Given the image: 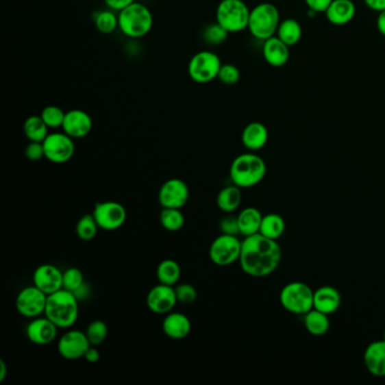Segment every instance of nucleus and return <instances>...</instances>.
<instances>
[{
  "instance_id": "nucleus-1",
  "label": "nucleus",
  "mask_w": 385,
  "mask_h": 385,
  "mask_svg": "<svg viewBox=\"0 0 385 385\" xmlns=\"http://www.w3.org/2000/svg\"><path fill=\"white\" fill-rule=\"evenodd\" d=\"M282 250L276 240L260 233L247 236L242 242L240 264L244 273L251 277H266L280 266Z\"/></svg>"
},
{
  "instance_id": "nucleus-2",
  "label": "nucleus",
  "mask_w": 385,
  "mask_h": 385,
  "mask_svg": "<svg viewBox=\"0 0 385 385\" xmlns=\"http://www.w3.org/2000/svg\"><path fill=\"white\" fill-rule=\"evenodd\" d=\"M78 312V299L74 293L62 288L48 295L45 314L59 329L73 327L77 321Z\"/></svg>"
},
{
  "instance_id": "nucleus-3",
  "label": "nucleus",
  "mask_w": 385,
  "mask_h": 385,
  "mask_svg": "<svg viewBox=\"0 0 385 385\" xmlns=\"http://www.w3.org/2000/svg\"><path fill=\"white\" fill-rule=\"evenodd\" d=\"M266 173V163L260 156L253 153L238 155L232 162L229 169L232 182L241 189L257 186L264 180Z\"/></svg>"
},
{
  "instance_id": "nucleus-4",
  "label": "nucleus",
  "mask_w": 385,
  "mask_h": 385,
  "mask_svg": "<svg viewBox=\"0 0 385 385\" xmlns=\"http://www.w3.org/2000/svg\"><path fill=\"white\" fill-rule=\"evenodd\" d=\"M280 22V10L273 3H261L251 10L247 29L254 39L266 41L276 36Z\"/></svg>"
},
{
  "instance_id": "nucleus-5",
  "label": "nucleus",
  "mask_w": 385,
  "mask_h": 385,
  "mask_svg": "<svg viewBox=\"0 0 385 385\" xmlns=\"http://www.w3.org/2000/svg\"><path fill=\"white\" fill-rule=\"evenodd\" d=\"M119 29L125 36L129 38H142L151 32L153 27V15L147 6L144 3H135L120 10Z\"/></svg>"
},
{
  "instance_id": "nucleus-6",
  "label": "nucleus",
  "mask_w": 385,
  "mask_h": 385,
  "mask_svg": "<svg viewBox=\"0 0 385 385\" xmlns=\"http://www.w3.org/2000/svg\"><path fill=\"white\" fill-rule=\"evenodd\" d=\"M250 13L243 0H222L216 10V22L228 33L242 32L247 29Z\"/></svg>"
},
{
  "instance_id": "nucleus-7",
  "label": "nucleus",
  "mask_w": 385,
  "mask_h": 385,
  "mask_svg": "<svg viewBox=\"0 0 385 385\" xmlns=\"http://www.w3.org/2000/svg\"><path fill=\"white\" fill-rule=\"evenodd\" d=\"M314 292L310 286L301 282L289 283L282 289L280 304L286 311L305 315L314 308Z\"/></svg>"
},
{
  "instance_id": "nucleus-8",
  "label": "nucleus",
  "mask_w": 385,
  "mask_h": 385,
  "mask_svg": "<svg viewBox=\"0 0 385 385\" xmlns=\"http://www.w3.org/2000/svg\"><path fill=\"white\" fill-rule=\"evenodd\" d=\"M222 61L212 51H200L193 55L188 64V74L193 82L207 84L219 77Z\"/></svg>"
},
{
  "instance_id": "nucleus-9",
  "label": "nucleus",
  "mask_w": 385,
  "mask_h": 385,
  "mask_svg": "<svg viewBox=\"0 0 385 385\" xmlns=\"http://www.w3.org/2000/svg\"><path fill=\"white\" fill-rule=\"evenodd\" d=\"M241 250L242 242L236 235L222 234L212 241L209 257L217 266H229L240 260Z\"/></svg>"
},
{
  "instance_id": "nucleus-10",
  "label": "nucleus",
  "mask_w": 385,
  "mask_h": 385,
  "mask_svg": "<svg viewBox=\"0 0 385 385\" xmlns=\"http://www.w3.org/2000/svg\"><path fill=\"white\" fill-rule=\"evenodd\" d=\"M45 158L55 164L71 161L75 154L74 138L64 132L49 134L43 142Z\"/></svg>"
},
{
  "instance_id": "nucleus-11",
  "label": "nucleus",
  "mask_w": 385,
  "mask_h": 385,
  "mask_svg": "<svg viewBox=\"0 0 385 385\" xmlns=\"http://www.w3.org/2000/svg\"><path fill=\"white\" fill-rule=\"evenodd\" d=\"M48 295L36 286H29L22 289L16 297V310L22 316L36 319L43 314L47 306Z\"/></svg>"
},
{
  "instance_id": "nucleus-12",
  "label": "nucleus",
  "mask_w": 385,
  "mask_h": 385,
  "mask_svg": "<svg viewBox=\"0 0 385 385\" xmlns=\"http://www.w3.org/2000/svg\"><path fill=\"white\" fill-rule=\"evenodd\" d=\"M101 229L116 231L127 221V210L116 201H104L94 206L92 212Z\"/></svg>"
},
{
  "instance_id": "nucleus-13",
  "label": "nucleus",
  "mask_w": 385,
  "mask_h": 385,
  "mask_svg": "<svg viewBox=\"0 0 385 385\" xmlns=\"http://www.w3.org/2000/svg\"><path fill=\"white\" fill-rule=\"evenodd\" d=\"M190 190L181 179H170L162 184L158 192V203L162 208L181 209L189 200Z\"/></svg>"
},
{
  "instance_id": "nucleus-14",
  "label": "nucleus",
  "mask_w": 385,
  "mask_h": 385,
  "mask_svg": "<svg viewBox=\"0 0 385 385\" xmlns=\"http://www.w3.org/2000/svg\"><path fill=\"white\" fill-rule=\"evenodd\" d=\"M92 345L85 332L69 330L59 339L58 351L60 356L67 360H77L85 356L87 349Z\"/></svg>"
},
{
  "instance_id": "nucleus-15",
  "label": "nucleus",
  "mask_w": 385,
  "mask_h": 385,
  "mask_svg": "<svg viewBox=\"0 0 385 385\" xmlns=\"http://www.w3.org/2000/svg\"><path fill=\"white\" fill-rule=\"evenodd\" d=\"M177 293L172 286H155L147 295V306L155 314H167L172 312L177 305Z\"/></svg>"
},
{
  "instance_id": "nucleus-16",
  "label": "nucleus",
  "mask_w": 385,
  "mask_h": 385,
  "mask_svg": "<svg viewBox=\"0 0 385 385\" xmlns=\"http://www.w3.org/2000/svg\"><path fill=\"white\" fill-rule=\"evenodd\" d=\"M33 284L47 295L64 288V273L53 264H41L33 275Z\"/></svg>"
},
{
  "instance_id": "nucleus-17",
  "label": "nucleus",
  "mask_w": 385,
  "mask_h": 385,
  "mask_svg": "<svg viewBox=\"0 0 385 385\" xmlns=\"http://www.w3.org/2000/svg\"><path fill=\"white\" fill-rule=\"evenodd\" d=\"M59 327L47 318L33 319L26 327V336L29 340L38 346H47L55 340Z\"/></svg>"
},
{
  "instance_id": "nucleus-18",
  "label": "nucleus",
  "mask_w": 385,
  "mask_h": 385,
  "mask_svg": "<svg viewBox=\"0 0 385 385\" xmlns=\"http://www.w3.org/2000/svg\"><path fill=\"white\" fill-rule=\"evenodd\" d=\"M64 134L71 136V138L79 139L86 137L93 128V120L88 113L83 110H71L66 112L64 125Z\"/></svg>"
},
{
  "instance_id": "nucleus-19",
  "label": "nucleus",
  "mask_w": 385,
  "mask_h": 385,
  "mask_svg": "<svg viewBox=\"0 0 385 385\" xmlns=\"http://www.w3.org/2000/svg\"><path fill=\"white\" fill-rule=\"evenodd\" d=\"M163 332L166 337L173 340H182L191 332V321L186 315L180 312H170L164 319Z\"/></svg>"
},
{
  "instance_id": "nucleus-20",
  "label": "nucleus",
  "mask_w": 385,
  "mask_h": 385,
  "mask_svg": "<svg viewBox=\"0 0 385 385\" xmlns=\"http://www.w3.org/2000/svg\"><path fill=\"white\" fill-rule=\"evenodd\" d=\"M289 48L290 47L284 43L278 36H275L264 41L262 55L266 64H270L271 67H284L289 60V55H290Z\"/></svg>"
},
{
  "instance_id": "nucleus-21",
  "label": "nucleus",
  "mask_w": 385,
  "mask_h": 385,
  "mask_svg": "<svg viewBox=\"0 0 385 385\" xmlns=\"http://www.w3.org/2000/svg\"><path fill=\"white\" fill-rule=\"evenodd\" d=\"M366 369L372 375L385 376V339L369 345L364 353Z\"/></svg>"
},
{
  "instance_id": "nucleus-22",
  "label": "nucleus",
  "mask_w": 385,
  "mask_h": 385,
  "mask_svg": "<svg viewBox=\"0 0 385 385\" xmlns=\"http://www.w3.org/2000/svg\"><path fill=\"white\" fill-rule=\"evenodd\" d=\"M327 20L334 25H347L356 15V5L353 0H334L325 10Z\"/></svg>"
},
{
  "instance_id": "nucleus-23",
  "label": "nucleus",
  "mask_w": 385,
  "mask_h": 385,
  "mask_svg": "<svg viewBox=\"0 0 385 385\" xmlns=\"http://www.w3.org/2000/svg\"><path fill=\"white\" fill-rule=\"evenodd\" d=\"M315 310L330 315L340 308L341 295L332 286H322L314 292Z\"/></svg>"
},
{
  "instance_id": "nucleus-24",
  "label": "nucleus",
  "mask_w": 385,
  "mask_h": 385,
  "mask_svg": "<svg viewBox=\"0 0 385 385\" xmlns=\"http://www.w3.org/2000/svg\"><path fill=\"white\" fill-rule=\"evenodd\" d=\"M268 138V129L261 122H251L242 132V142L249 151H260L266 146Z\"/></svg>"
},
{
  "instance_id": "nucleus-25",
  "label": "nucleus",
  "mask_w": 385,
  "mask_h": 385,
  "mask_svg": "<svg viewBox=\"0 0 385 385\" xmlns=\"http://www.w3.org/2000/svg\"><path fill=\"white\" fill-rule=\"evenodd\" d=\"M262 219H264V216L257 208L247 207V208L243 209L238 216L240 234L247 238V236L259 233Z\"/></svg>"
},
{
  "instance_id": "nucleus-26",
  "label": "nucleus",
  "mask_w": 385,
  "mask_h": 385,
  "mask_svg": "<svg viewBox=\"0 0 385 385\" xmlns=\"http://www.w3.org/2000/svg\"><path fill=\"white\" fill-rule=\"evenodd\" d=\"M303 29L301 23L295 18H286L280 22L276 36L288 47H294L302 39Z\"/></svg>"
},
{
  "instance_id": "nucleus-27",
  "label": "nucleus",
  "mask_w": 385,
  "mask_h": 385,
  "mask_svg": "<svg viewBox=\"0 0 385 385\" xmlns=\"http://www.w3.org/2000/svg\"><path fill=\"white\" fill-rule=\"evenodd\" d=\"M219 208L224 212H233L242 203L241 188L238 186H225L221 190L216 199Z\"/></svg>"
},
{
  "instance_id": "nucleus-28",
  "label": "nucleus",
  "mask_w": 385,
  "mask_h": 385,
  "mask_svg": "<svg viewBox=\"0 0 385 385\" xmlns=\"http://www.w3.org/2000/svg\"><path fill=\"white\" fill-rule=\"evenodd\" d=\"M329 315L318 310H311L305 314L304 325L306 330L313 336L320 337L323 334H327L329 329H330V321H329Z\"/></svg>"
},
{
  "instance_id": "nucleus-29",
  "label": "nucleus",
  "mask_w": 385,
  "mask_h": 385,
  "mask_svg": "<svg viewBox=\"0 0 385 385\" xmlns=\"http://www.w3.org/2000/svg\"><path fill=\"white\" fill-rule=\"evenodd\" d=\"M48 129L41 116H31L25 120L23 125V132L26 138L29 142H43L45 139L48 137Z\"/></svg>"
},
{
  "instance_id": "nucleus-30",
  "label": "nucleus",
  "mask_w": 385,
  "mask_h": 385,
  "mask_svg": "<svg viewBox=\"0 0 385 385\" xmlns=\"http://www.w3.org/2000/svg\"><path fill=\"white\" fill-rule=\"evenodd\" d=\"M286 224L282 216L278 214H268L264 216L260 226V234L271 240H277L285 233Z\"/></svg>"
},
{
  "instance_id": "nucleus-31",
  "label": "nucleus",
  "mask_w": 385,
  "mask_h": 385,
  "mask_svg": "<svg viewBox=\"0 0 385 385\" xmlns=\"http://www.w3.org/2000/svg\"><path fill=\"white\" fill-rule=\"evenodd\" d=\"M156 275L160 284L169 286L177 285L181 277L180 264L172 259L163 260L158 264Z\"/></svg>"
},
{
  "instance_id": "nucleus-32",
  "label": "nucleus",
  "mask_w": 385,
  "mask_h": 385,
  "mask_svg": "<svg viewBox=\"0 0 385 385\" xmlns=\"http://www.w3.org/2000/svg\"><path fill=\"white\" fill-rule=\"evenodd\" d=\"M160 222L166 231L179 232L184 226L186 219L181 209L163 208L160 214Z\"/></svg>"
},
{
  "instance_id": "nucleus-33",
  "label": "nucleus",
  "mask_w": 385,
  "mask_h": 385,
  "mask_svg": "<svg viewBox=\"0 0 385 385\" xmlns=\"http://www.w3.org/2000/svg\"><path fill=\"white\" fill-rule=\"evenodd\" d=\"M99 225L94 219L93 214H86L81 217L76 225V234L82 241H92L97 236Z\"/></svg>"
},
{
  "instance_id": "nucleus-34",
  "label": "nucleus",
  "mask_w": 385,
  "mask_h": 385,
  "mask_svg": "<svg viewBox=\"0 0 385 385\" xmlns=\"http://www.w3.org/2000/svg\"><path fill=\"white\" fill-rule=\"evenodd\" d=\"M97 29L103 34H110L119 27V18L112 10H103L94 18Z\"/></svg>"
},
{
  "instance_id": "nucleus-35",
  "label": "nucleus",
  "mask_w": 385,
  "mask_h": 385,
  "mask_svg": "<svg viewBox=\"0 0 385 385\" xmlns=\"http://www.w3.org/2000/svg\"><path fill=\"white\" fill-rule=\"evenodd\" d=\"M85 334H86L90 344L97 347L104 343L109 334V329H108L105 322L102 320H95V321L90 322Z\"/></svg>"
},
{
  "instance_id": "nucleus-36",
  "label": "nucleus",
  "mask_w": 385,
  "mask_h": 385,
  "mask_svg": "<svg viewBox=\"0 0 385 385\" xmlns=\"http://www.w3.org/2000/svg\"><path fill=\"white\" fill-rule=\"evenodd\" d=\"M227 31L217 22L206 26L203 32V41L212 45H222L227 40Z\"/></svg>"
},
{
  "instance_id": "nucleus-37",
  "label": "nucleus",
  "mask_w": 385,
  "mask_h": 385,
  "mask_svg": "<svg viewBox=\"0 0 385 385\" xmlns=\"http://www.w3.org/2000/svg\"><path fill=\"white\" fill-rule=\"evenodd\" d=\"M66 113L58 106L49 105L42 110L41 118L49 128H59L64 125Z\"/></svg>"
},
{
  "instance_id": "nucleus-38",
  "label": "nucleus",
  "mask_w": 385,
  "mask_h": 385,
  "mask_svg": "<svg viewBox=\"0 0 385 385\" xmlns=\"http://www.w3.org/2000/svg\"><path fill=\"white\" fill-rule=\"evenodd\" d=\"M84 275L81 269L78 268H68L64 273V289H67L69 292L76 293L78 289L83 287Z\"/></svg>"
},
{
  "instance_id": "nucleus-39",
  "label": "nucleus",
  "mask_w": 385,
  "mask_h": 385,
  "mask_svg": "<svg viewBox=\"0 0 385 385\" xmlns=\"http://www.w3.org/2000/svg\"><path fill=\"white\" fill-rule=\"evenodd\" d=\"M240 77H241V73L235 64H222V67L219 69V77L217 78L224 85L231 86V85H235L238 83L240 81Z\"/></svg>"
},
{
  "instance_id": "nucleus-40",
  "label": "nucleus",
  "mask_w": 385,
  "mask_h": 385,
  "mask_svg": "<svg viewBox=\"0 0 385 385\" xmlns=\"http://www.w3.org/2000/svg\"><path fill=\"white\" fill-rule=\"evenodd\" d=\"M177 302L184 305L192 304L197 299V290L191 284H180L175 288Z\"/></svg>"
},
{
  "instance_id": "nucleus-41",
  "label": "nucleus",
  "mask_w": 385,
  "mask_h": 385,
  "mask_svg": "<svg viewBox=\"0 0 385 385\" xmlns=\"http://www.w3.org/2000/svg\"><path fill=\"white\" fill-rule=\"evenodd\" d=\"M219 228L222 231V234L236 235L238 236L240 234L238 217L225 216L219 222Z\"/></svg>"
},
{
  "instance_id": "nucleus-42",
  "label": "nucleus",
  "mask_w": 385,
  "mask_h": 385,
  "mask_svg": "<svg viewBox=\"0 0 385 385\" xmlns=\"http://www.w3.org/2000/svg\"><path fill=\"white\" fill-rule=\"evenodd\" d=\"M25 156L31 162H38L45 158L43 142H29L25 148Z\"/></svg>"
},
{
  "instance_id": "nucleus-43",
  "label": "nucleus",
  "mask_w": 385,
  "mask_h": 385,
  "mask_svg": "<svg viewBox=\"0 0 385 385\" xmlns=\"http://www.w3.org/2000/svg\"><path fill=\"white\" fill-rule=\"evenodd\" d=\"M334 0H305L306 6L308 7V10H312L314 13H325L327 7L330 6V3Z\"/></svg>"
},
{
  "instance_id": "nucleus-44",
  "label": "nucleus",
  "mask_w": 385,
  "mask_h": 385,
  "mask_svg": "<svg viewBox=\"0 0 385 385\" xmlns=\"http://www.w3.org/2000/svg\"><path fill=\"white\" fill-rule=\"evenodd\" d=\"M137 0H104L106 6L109 7L110 10H125V7L135 3Z\"/></svg>"
},
{
  "instance_id": "nucleus-45",
  "label": "nucleus",
  "mask_w": 385,
  "mask_h": 385,
  "mask_svg": "<svg viewBox=\"0 0 385 385\" xmlns=\"http://www.w3.org/2000/svg\"><path fill=\"white\" fill-rule=\"evenodd\" d=\"M84 358L86 360V362L88 363L94 364L97 363L101 358V353L99 350L95 348V346H90L88 349H87L86 353H85V356Z\"/></svg>"
},
{
  "instance_id": "nucleus-46",
  "label": "nucleus",
  "mask_w": 385,
  "mask_h": 385,
  "mask_svg": "<svg viewBox=\"0 0 385 385\" xmlns=\"http://www.w3.org/2000/svg\"><path fill=\"white\" fill-rule=\"evenodd\" d=\"M366 6L376 13H381L385 10V0H364Z\"/></svg>"
},
{
  "instance_id": "nucleus-47",
  "label": "nucleus",
  "mask_w": 385,
  "mask_h": 385,
  "mask_svg": "<svg viewBox=\"0 0 385 385\" xmlns=\"http://www.w3.org/2000/svg\"><path fill=\"white\" fill-rule=\"evenodd\" d=\"M376 26H377L379 32L385 36V10L379 13L377 21H376Z\"/></svg>"
},
{
  "instance_id": "nucleus-48",
  "label": "nucleus",
  "mask_w": 385,
  "mask_h": 385,
  "mask_svg": "<svg viewBox=\"0 0 385 385\" xmlns=\"http://www.w3.org/2000/svg\"><path fill=\"white\" fill-rule=\"evenodd\" d=\"M7 376V365L3 358H0V383H3Z\"/></svg>"
},
{
  "instance_id": "nucleus-49",
  "label": "nucleus",
  "mask_w": 385,
  "mask_h": 385,
  "mask_svg": "<svg viewBox=\"0 0 385 385\" xmlns=\"http://www.w3.org/2000/svg\"><path fill=\"white\" fill-rule=\"evenodd\" d=\"M384 339H385V338H384Z\"/></svg>"
}]
</instances>
